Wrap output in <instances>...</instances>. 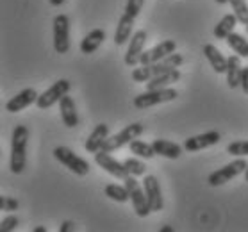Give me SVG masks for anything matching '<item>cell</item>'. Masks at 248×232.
Here are the masks:
<instances>
[{
    "label": "cell",
    "mask_w": 248,
    "mask_h": 232,
    "mask_svg": "<svg viewBox=\"0 0 248 232\" xmlns=\"http://www.w3.org/2000/svg\"><path fill=\"white\" fill-rule=\"evenodd\" d=\"M27 139L29 129L25 125H16L11 138V157H9V170L15 175H20L25 170L27 163Z\"/></svg>",
    "instance_id": "cell-1"
},
{
    "label": "cell",
    "mask_w": 248,
    "mask_h": 232,
    "mask_svg": "<svg viewBox=\"0 0 248 232\" xmlns=\"http://www.w3.org/2000/svg\"><path fill=\"white\" fill-rule=\"evenodd\" d=\"M179 96L175 88H161V90H147L145 93L134 96V108L136 109H148L152 106H159L164 102H171Z\"/></svg>",
    "instance_id": "cell-2"
},
{
    "label": "cell",
    "mask_w": 248,
    "mask_h": 232,
    "mask_svg": "<svg viewBox=\"0 0 248 232\" xmlns=\"http://www.w3.org/2000/svg\"><path fill=\"white\" fill-rule=\"evenodd\" d=\"M54 157L62 164L66 166L68 170L75 173L77 177H86L90 173V163L86 159L79 157L74 150H70L68 147H56L54 148Z\"/></svg>",
    "instance_id": "cell-3"
},
{
    "label": "cell",
    "mask_w": 248,
    "mask_h": 232,
    "mask_svg": "<svg viewBox=\"0 0 248 232\" xmlns=\"http://www.w3.org/2000/svg\"><path fill=\"white\" fill-rule=\"evenodd\" d=\"M125 186L129 189V197H130V202H132V207H134L136 215L140 216V218H145V216H148V213H152L150 204H148L147 193H145V187L136 181L134 175H129L125 179Z\"/></svg>",
    "instance_id": "cell-4"
},
{
    "label": "cell",
    "mask_w": 248,
    "mask_h": 232,
    "mask_svg": "<svg viewBox=\"0 0 248 232\" xmlns=\"http://www.w3.org/2000/svg\"><path fill=\"white\" fill-rule=\"evenodd\" d=\"M247 166H248V163L245 161V157H236L232 163L225 164L223 168L213 171V173L207 177V184H209V186H213V187L221 186V184H225V182L232 181V179H234V177H237L239 173H245Z\"/></svg>",
    "instance_id": "cell-5"
},
{
    "label": "cell",
    "mask_w": 248,
    "mask_h": 232,
    "mask_svg": "<svg viewBox=\"0 0 248 232\" xmlns=\"http://www.w3.org/2000/svg\"><path fill=\"white\" fill-rule=\"evenodd\" d=\"M141 134H143V125L138 124V122H136V124H130V125H127L122 132L114 134V136H109L108 139H106V143L102 145V150H104V152H114V150L125 147V145H129L132 139L140 138Z\"/></svg>",
    "instance_id": "cell-6"
},
{
    "label": "cell",
    "mask_w": 248,
    "mask_h": 232,
    "mask_svg": "<svg viewBox=\"0 0 248 232\" xmlns=\"http://www.w3.org/2000/svg\"><path fill=\"white\" fill-rule=\"evenodd\" d=\"M54 48L57 54H66L70 50V18L66 15H57L54 18Z\"/></svg>",
    "instance_id": "cell-7"
},
{
    "label": "cell",
    "mask_w": 248,
    "mask_h": 232,
    "mask_svg": "<svg viewBox=\"0 0 248 232\" xmlns=\"http://www.w3.org/2000/svg\"><path fill=\"white\" fill-rule=\"evenodd\" d=\"M68 91H70V80H66V79L57 80V82H54V84L45 91V93H41V95L38 96L36 106L40 109H50L54 104H57L61 100L62 96L68 95Z\"/></svg>",
    "instance_id": "cell-8"
},
{
    "label": "cell",
    "mask_w": 248,
    "mask_h": 232,
    "mask_svg": "<svg viewBox=\"0 0 248 232\" xmlns=\"http://www.w3.org/2000/svg\"><path fill=\"white\" fill-rule=\"evenodd\" d=\"M95 163L100 166L102 170L108 171L109 175L116 177V179H122V181H125V179L130 175L129 170L125 168V164L120 163L118 159H114L113 155H111V152L98 150V152L95 154Z\"/></svg>",
    "instance_id": "cell-9"
},
{
    "label": "cell",
    "mask_w": 248,
    "mask_h": 232,
    "mask_svg": "<svg viewBox=\"0 0 248 232\" xmlns=\"http://www.w3.org/2000/svg\"><path fill=\"white\" fill-rule=\"evenodd\" d=\"M173 52H177V43L173 40H163L159 45H155L150 50H143V54L140 57V64H155V62L168 57Z\"/></svg>",
    "instance_id": "cell-10"
},
{
    "label": "cell",
    "mask_w": 248,
    "mask_h": 232,
    "mask_svg": "<svg viewBox=\"0 0 248 232\" xmlns=\"http://www.w3.org/2000/svg\"><path fill=\"white\" fill-rule=\"evenodd\" d=\"M147 40H148V34L147 31H136L134 36L130 38V43H129V48H127V54H125V64L127 66H138L140 64V57L143 54V48L147 45Z\"/></svg>",
    "instance_id": "cell-11"
},
{
    "label": "cell",
    "mask_w": 248,
    "mask_h": 232,
    "mask_svg": "<svg viewBox=\"0 0 248 232\" xmlns=\"http://www.w3.org/2000/svg\"><path fill=\"white\" fill-rule=\"evenodd\" d=\"M143 187H145V193H147L148 204H150L152 213L154 211H163L164 200H163V191H161V184H159L157 177L145 175V179H143Z\"/></svg>",
    "instance_id": "cell-12"
},
{
    "label": "cell",
    "mask_w": 248,
    "mask_h": 232,
    "mask_svg": "<svg viewBox=\"0 0 248 232\" xmlns=\"http://www.w3.org/2000/svg\"><path fill=\"white\" fill-rule=\"evenodd\" d=\"M38 91L34 88H27V90L20 91L18 95H15L13 98H9L6 102V111L7 113H20L25 108L32 106V104L38 102Z\"/></svg>",
    "instance_id": "cell-13"
},
{
    "label": "cell",
    "mask_w": 248,
    "mask_h": 232,
    "mask_svg": "<svg viewBox=\"0 0 248 232\" xmlns=\"http://www.w3.org/2000/svg\"><path fill=\"white\" fill-rule=\"evenodd\" d=\"M221 136L218 130H209V132H203V134H198V136L187 138L184 141V150L187 152H198V150H203V148H209L220 143Z\"/></svg>",
    "instance_id": "cell-14"
},
{
    "label": "cell",
    "mask_w": 248,
    "mask_h": 232,
    "mask_svg": "<svg viewBox=\"0 0 248 232\" xmlns=\"http://www.w3.org/2000/svg\"><path fill=\"white\" fill-rule=\"evenodd\" d=\"M59 111H61V120L62 124L66 125L68 129H74L79 125V114H77V108L72 96L64 95L59 100Z\"/></svg>",
    "instance_id": "cell-15"
},
{
    "label": "cell",
    "mask_w": 248,
    "mask_h": 232,
    "mask_svg": "<svg viewBox=\"0 0 248 232\" xmlns=\"http://www.w3.org/2000/svg\"><path fill=\"white\" fill-rule=\"evenodd\" d=\"M108 138H109V127L106 124H98L95 129L91 130L90 138L86 139V143H84L86 152L96 154L98 150H102V145L106 143Z\"/></svg>",
    "instance_id": "cell-16"
},
{
    "label": "cell",
    "mask_w": 248,
    "mask_h": 232,
    "mask_svg": "<svg viewBox=\"0 0 248 232\" xmlns=\"http://www.w3.org/2000/svg\"><path fill=\"white\" fill-rule=\"evenodd\" d=\"M134 16H130L129 13H124L120 16V22L116 25V32H114V43L118 46L125 45L127 41L132 38V29H134Z\"/></svg>",
    "instance_id": "cell-17"
},
{
    "label": "cell",
    "mask_w": 248,
    "mask_h": 232,
    "mask_svg": "<svg viewBox=\"0 0 248 232\" xmlns=\"http://www.w3.org/2000/svg\"><path fill=\"white\" fill-rule=\"evenodd\" d=\"M241 57L237 54H232V56L227 57V84H229V88L236 90L237 86H241Z\"/></svg>",
    "instance_id": "cell-18"
},
{
    "label": "cell",
    "mask_w": 248,
    "mask_h": 232,
    "mask_svg": "<svg viewBox=\"0 0 248 232\" xmlns=\"http://www.w3.org/2000/svg\"><path fill=\"white\" fill-rule=\"evenodd\" d=\"M203 56H205L211 68L215 70L216 74H227V57L213 43L203 45Z\"/></svg>",
    "instance_id": "cell-19"
},
{
    "label": "cell",
    "mask_w": 248,
    "mask_h": 232,
    "mask_svg": "<svg viewBox=\"0 0 248 232\" xmlns=\"http://www.w3.org/2000/svg\"><path fill=\"white\" fill-rule=\"evenodd\" d=\"M104 40H106V32L102 29H93L91 32L84 36V40L80 41V52L82 54H93L100 48Z\"/></svg>",
    "instance_id": "cell-20"
},
{
    "label": "cell",
    "mask_w": 248,
    "mask_h": 232,
    "mask_svg": "<svg viewBox=\"0 0 248 232\" xmlns=\"http://www.w3.org/2000/svg\"><path fill=\"white\" fill-rule=\"evenodd\" d=\"M152 145H154L155 154L161 155V157L179 159L181 157V154H182L181 145H177V143H173V141H168V139H154Z\"/></svg>",
    "instance_id": "cell-21"
},
{
    "label": "cell",
    "mask_w": 248,
    "mask_h": 232,
    "mask_svg": "<svg viewBox=\"0 0 248 232\" xmlns=\"http://www.w3.org/2000/svg\"><path fill=\"white\" fill-rule=\"evenodd\" d=\"M182 62H184L182 54H175L173 52V54H170L168 57H164V59H161L159 62L152 64V72H154V75L168 74V72H173V70L179 68Z\"/></svg>",
    "instance_id": "cell-22"
},
{
    "label": "cell",
    "mask_w": 248,
    "mask_h": 232,
    "mask_svg": "<svg viewBox=\"0 0 248 232\" xmlns=\"http://www.w3.org/2000/svg\"><path fill=\"white\" fill-rule=\"evenodd\" d=\"M179 79H181V72H179V68L173 70V72H168V74L154 75L152 79L147 82V90H161V88H170L171 84L179 82Z\"/></svg>",
    "instance_id": "cell-23"
},
{
    "label": "cell",
    "mask_w": 248,
    "mask_h": 232,
    "mask_svg": "<svg viewBox=\"0 0 248 232\" xmlns=\"http://www.w3.org/2000/svg\"><path fill=\"white\" fill-rule=\"evenodd\" d=\"M237 22H239V20L236 18L234 13H232V15H225V16L218 22V25L215 27V38L216 40H227V38L234 32Z\"/></svg>",
    "instance_id": "cell-24"
},
{
    "label": "cell",
    "mask_w": 248,
    "mask_h": 232,
    "mask_svg": "<svg viewBox=\"0 0 248 232\" xmlns=\"http://www.w3.org/2000/svg\"><path fill=\"white\" fill-rule=\"evenodd\" d=\"M129 148H130V152L134 154L136 157H141V159H152L155 157L157 154H155V150H154V145L150 143H145V141H141V139H132V141L129 143Z\"/></svg>",
    "instance_id": "cell-25"
},
{
    "label": "cell",
    "mask_w": 248,
    "mask_h": 232,
    "mask_svg": "<svg viewBox=\"0 0 248 232\" xmlns=\"http://www.w3.org/2000/svg\"><path fill=\"white\" fill-rule=\"evenodd\" d=\"M225 41L231 46V50H234V54H237L239 57H248V40H245V36L232 32Z\"/></svg>",
    "instance_id": "cell-26"
},
{
    "label": "cell",
    "mask_w": 248,
    "mask_h": 232,
    "mask_svg": "<svg viewBox=\"0 0 248 232\" xmlns=\"http://www.w3.org/2000/svg\"><path fill=\"white\" fill-rule=\"evenodd\" d=\"M106 197H109L114 202H120V204L130 200L127 186H120V184H108L106 186Z\"/></svg>",
    "instance_id": "cell-27"
},
{
    "label": "cell",
    "mask_w": 248,
    "mask_h": 232,
    "mask_svg": "<svg viewBox=\"0 0 248 232\" xmlns=\"http://www.w3.org/2000/svg\"><path fill=\"white\" fill-rule=\"evenodd\" d=\"M232 6V11L236 15V18L239 20V23L247 25L248 23V4L247 0H231L229 2Z\"/></svg>",
    "instance_id": "cell-28"
},
{
    "label": "cell",
    "mask_w": 248,
    "mask_h": 232,
    "mask_svg": "<svg viewBox=\"0 0 248 232\" xmlns=\"http://www.w3.org/2000/svg\"><path fill=\"white\" fill-rule=\"evenodd\" d=\"M124 164H125V168L129 170L130 175L141 177V175H145V173H147V164L143 163V161H140V159L129 157V159H125Z\"/></svg>",
    "instance_id": "cell-29"
},
{
    "label": "cell",
    "mask_w": 248,
    "mask_h": 232,
    "mask_svg": "<svg viewBox=\"0 0 248 232\" xmlns=\"http://www.w3.org/2000/svg\"><path fill=\"white\" fill-rule=\"evenodd\" d=\"M152 77H154L152 64H140V66H134V72H132V80H134V82H148Z\"/></svg>",
    "instance_id": "cell-30"
},
{
    "label": "cell",
    "mask_w": 248,
    "mask_h": 232,
    "mask_svg": "<svg viewBox=\"0 0 248 232\" xmlns=\"http://www.w3.org/2000/svg\"><path fill=\"white\" fill-rule=\"evenodd\" d=\"M227 154L236 155V157H245L248 155V141H234L227 147Z\"/></svg>",
    "instance_id": "cell-31"
},
{
    "label": "cell",
    "mask_w": 248,
    "mask_h": 232,
    "mask_svg": "<svg viewBox=\"0 0 248 232\" xmlns=\"http://www.w3.org/2000/svg\"><path fill=\"white\" fill-rule=\"evenodd\" d=\"M18 207H20V204H18L16 198L6 197V195L0 197V209L2 211H9V213H13V211H18Z\"/></svg>",
    "instance_id": "cell-32"
},
{
    "label": "cell",
    "mask_w": 248,
    "mask_h": 232,
    "mask_svg": "<svg viewBox=\"0 0 248 232\" xmlns=\"http://www.w3.org/2000/svg\"><path fill=\"white\" fill-rule=\"evenodd\" d=\"M18 227V218L15 215H7L0 223V232H11Z\"/></svg>",
    "instance_id": "cell-33"
},
{
    "label": "cell",
    "mask_w": 248,
    "mask_h": 232,
    "mask_svg": "<svg viewBox=\"0 0 248 232\" xmlns=\"http://www.w3.org/2000/svg\"><path fill=\"white\" fill-rule=\"evenodd\" d=\"M145 4V0H127V6H125V13H129L130 16L138 18L141 7Z\"/></svg>",
    "instance_id": "cell-34"
},
{
    "label": "cell",
    "mask_w": 248,
    "mask_h": 232,
    "mask_svg": "<svg viewBox=\"0 0 248 232\" xmlns=\"http://www.w3.org/2000/svg\"><path fill=\"white\" fill-rule=\"evenodd\" d=\"M241 90L245 95H248V66L243 68V74H241Z\"/></svg>",
    "instance_id": "cell-35"
},
{
    "label": "cell",
    "mask_w": 248,
    "mask_h": 232,
    "mask_svg": "<svg viewBox=\"0 0 248 232\" xmlns=\"http://www.w3.org/2000/svg\"><path fill=\"white\" fill-rule=\"evenodd\" d=\"M75 229H77V225H75L72 220H66V221H62L61 227H59V232H74Z\"/></svg>",
    "instance_id": "cell-36"
},
{
    "label": "cell",
    "mask_w": 248,
    "mask_h": 232,
    "mask_svg": "<svg viewBox=\"0 0 248 232\" xmlns=\"http://www.w3.org/2000/svg\"><path fill=\"white\" fill-rule=\"evenodd\" d=\"M48 2H50V6H54V7L62 6V4H64V0H48Z\"/></svg>",
    "instance_id": "cell-37"
},
{
    "label": "cell",
    "mask_w": 248,
    "mask_h": 232,
    "mask_svg": "<svg viewBox=\"0 0 248 232\" xmlns=\"http://www.w3.org/2000/svg\"><path fill=\"white\" fill-rule=\"evenodd\" d=\"M159 232H173V227H170V225H164L159 229Z\"/></svg>",
    "instance_id": "cell-38"
},
{
    "label": "cell",
    "mask_w": 248,
    "mask_h": 232,
    "mask_svg": "<svg viewBox=\"0 0 248 232\" xmlns=\"http://www.w3.org/2000/svg\"><path fill=\"white\" fill-rule=\"evenodd\" d=\"M32 232H46V229L45 227H34Z\"/></svg>",
    "instance_id": "cell-39"
},
{
    "label": "cell",
    "mask_w": 248,
    "mask_h": 232,
    "mask_svg": "<svg viewBox=\"0 0 248 232\" xmlns=\"http://www.w3.org/2000/svg\"><path fill=\"white\" fill-rule=\"evenodd\" d=\"M216 2H218V4H221V6H223V4H229L231 0H216Z\"/></svg>",
    "instance_id": "cell-40"
},
{
    "label": "cell",
    "mask_w": 248,
    "mask_h": 232,
    "mask_svg": "<svg viewBox=\"0 0 248 232\" xmlns=\"http://www.w3.org/2000/svg\"><path fill=\"white\" fill-rule=\"evenodd\" d=\"M245 179H247V182H248V166H247V170H245Z\"/></svg>",
    "instance_id": "cell-41"
},
{
    "label": "cell",
    "mask_w": 248,
    "mask_h": 232,
    "mask_svg": "<svg viewBox=\"0 0 248 232\" xmlns=\"http://www.w3.org/2000/svg\"><path fill=\"white\" fill-rule=\"evenodd\" d=\"M245 29H247V32H248V23H247V25H245Z\"/></svg>",
    "instance_id": "cell-42"
}]
</instances>
